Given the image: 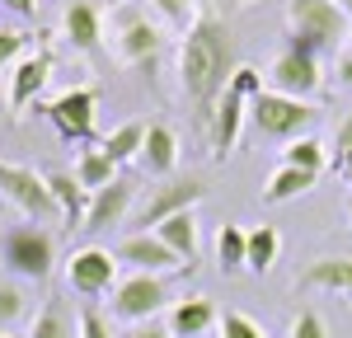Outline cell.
<instances>
[{
  "mask_svg": "<svg viewBox=\"0 0 352 338\" xmlns=\"http://www.w3.org/2000/svg\"><path fill=\"white\" fill-rule=\"evenodd\" d=\"M235 71H240V61H235L230 24L212 10H202V19L179 38V89L188 94V104L197 109L202 122H212Z\"/></svg>",
  "mask_w": 352,
  "mask_h": 338,
  "instance_id": "6da1fadb",
  "label": "cell"
},
{
  "mask_svg": "<svg viewBox=\"0 0 352 338\" xmlns=\"http://www.w3.org/2000/svg\"><path fill=\"white\" fill-rule=\"evenodd\" d=\"M287 52L300 56H338L343 43H352V19L338 0H287Z\"/></svg>",
  "mask_w": 352,
  "mask_h": 338,
  "instance_id": "7a4b0ae2",
  "label": "cell"
},
{
  "mask_svg": "<svg viewBox=\"0 0 352 338\" xmlns=\"http://www.w3.org/2000/svg\"><path fill=\"white\" fill-rule=\"evenodd\" d=\"M169 306H174V286H169V278H160V273H132V278H122L118 286H113V319L118 324H155V315H169Z\"/></svg>",
  "mask_w": 352,
  "mask_h": 338,
  "instance_id": "3957f363",
  "label": "cell"
},
{
  "mask_svg": "<svg viewBox=\"0 0 352 338\" xmlns=\"http://www.w3.org/2000/svg\"><path fill=\"white\" fill-rule=\"evenodd\" d=\"M0 197H5L28 225L61 221V207H56L52 188H47V174H38V169H28V165L0 160Z\"/></svg>",
  "mask_w": 352,
  "mask_h": 338,
  "instance_id": "277c9868",
  "label": "cell"
},
{
  "mask_svg": "<svg viewBox=\"0 0 352 338\" xmlns=\"http://www.w3.org/2000/svg\"><path fill=\"white\" fill-rule=\"evenodd\" d=\"M0 263L10 273H19L28 282H43L52 278V263H56V240L47 225H10L0 235Z\"/></svg>",
  "mask_w": 352,
  "mask_h": 338,
  "instance_id": "5b68a950",
  "label": "cell"
},
{
  "mask_svg": "<svg viewBox=\"0 0 352 338\" xmlns=\"http://www.w3.org/2000/svg\"><path fill=\"white\" fill-rule=\"evenodd\" d=\"M160 43H164V28L155 24L151 14H141L136 5H122V10L113 14L109 47H113V56H118L122 66H132V71H151L155 56H160Z\"/></svg>",
  "mask_w": 352,
  "mask_h": 338,
  "instance_id": "8992f818",
  "label": "cell"
},
{
  "mask_svg": "<svg viewBox=\"0 0 352 338\" xmlns=\"http://www.w3.org/2000/svg\"><path fill=\"white\" fill-rule=\"evenodd\" d=\"M249 117H254V127L263 132V137L272 141H300L310 137V122L320 117V109L315 104H305V99H287V94H263V99H254L249 104Z\"/></svg>",
  "mask_w": 352,
  "mask_h": 338,
  "instance_id": "52a82bcc",
  "label": "cell"
},
{
  "mask_svg": "<svg viewBox=\"0 0 352 338\" xmlns=\"http://www.w3.org/2000/svg\"><path fill=\"white\" fill-rule=\"evenodd\" d=\"M207 197V183L197 179V174H188V179H169V183H160L155 193L146 197V207L132 216V235H151V230H160L169 216H179V212H192L197 202Z\"/></svg>",
  "mask_w": 352,
  "mask_h": 338,
  "instance_id": "ba28073f",
  "label": "cell"
},
{
  "mask_svg": "<svg viewBox=\"0 0 352 338\" xmlns=\"http://www.w3.org/2000/svg\"><path fill=\"white\" fill-rule=\"evenodd\" d=\"M43 113H47V122L61 132V141H80V146H89V141H94V113H99V94H94L89 84H76V89L56 94L52 104H43Z\"/></svg>",
  "mask_w": 352,
  "mask_h": 338,
  "instance_id": "9c48e42d",
  "label": "cell"
},
{
  "mask_svg": "<svg viewBox=\"0 0 352 338\" xmlns=\"http://www.w3.org/2000/svg\"><path fill=\"white\" fill-rule=\"evenodd\" d=\"M66 286H71L76 296H85V301L113 296V286H118V254L99 249V245L76 249L66 258Z\"/></svg>",
  "mask_w": 352,
  "mask_h": 338,
  "instance_id": "30bf717a",
  "label": "cell"
},
{
  "mask_svg": "<svg viewBox=\"0 0 352 338\" xmlns=\"http://www.w3.org/2000/svg\"><path fill=\"white\" fill-rule=\"evenodd\" d=\"M268 89L272 94H287V99H305V104H315L320 99V89H324V66H320V56H300V52H287L272 61L268 71Z\"/></svg>",
  "mask_w": 352,
  "mask_h": 338,
  "instance_id": "8fae6325",
  "label": "cell"
},
{
  "mask_svg": "<svg viewBox=\"0 0 352 338\" xmlns=\"http://www.w3.org/2000/svg\"><path fill=\"white\" fill-rule=\"evenodd\" d=\"M118 263H132L136 273H160V278L184 273V268H188V263L169 249L155 230H151V235H127V240L118 245ZM188 273H192V268H188Z\"/></svg>",
  "mask_w": 352,
  "mask_h": 338,
  "instance_id": "7c38bea8",
  "label": "cell"
},
{
  "mask_svg": "<svg viewBox=\"0 0 352 338\" xmlns=\"http://www.w3.org/2000/svg\"><path fill=\"white\" fill-rule=\"evenodd\" d=\"M221 315L212 306V296H202V291H192V296H179L169 315H164V329L174 338H207V329H217Z\"/></svg>",
  "mask_w": 352,
  "mask_h": 338,
  "instance_id": "4fadbf2b",
  "label": "cell"
},
{
  "mask_svg": "<svg viewBox=\"0 0 352 338\" xmlns=\"http://www.w3.org/2000/svg\"><path fill=\"white\" fill-rule=\"evenodd\" d=\"M52 80V52H28L14 71H10V109L24 113L38 104V94H43V84Z\"/></svg>",
  "mask_w": 352,
  "mask_h": 338,
  "instance_id": "5bb4252c",
  "label": "cell"
},
{
  "mask_svg": "<svg viewBox=\"0 0 352 338\" xmlns=\"http://www.w3.org/2000/svg\"><path fill=\"white\" fill-rule=\"evenodd\" d=\"M132 179L127 174H118L109 188H99V193H89V216H85V230H109V225H122L127 221V212H132Z\"/></svg>",
  "mask_w": 352,
  "mask_h": 338,
  "instance_id": "9a60e30c",
  "label": "cell"
},
{
  "mask_svg": "<svg viewBox=\"0 0 352 338\" xmlns=\"http://www.w3.org/2000/svg\"><path fill=\"white\" fill-rule=\"evenodd\" d=\"M61 38L85 56L99 52V43H104L99 5H94V0H66V10H61Z\"/></svg>",
  "mask_w": 352,
  "mask_h": 338,
  "instance_id": "2e32d148",
  "label": "cell"
},
{
  "mask_svg": "<svg viewBox=\"0 0 352 338\" xmlns=\"http://www.w3.org/2000/svg\"><path fill=\"white\" fill-rule=\"evenodd\" d=\"M244 113H249V104H244L240 94H230V89H226V94H221V104H217V113H212V122H207V141H212V155H217V160H226V155L235 150Z\"/></svg>",
  "mask_w": 352,
  "mask_h": 338,
  "instance_id": "e0dca14e",
  "label": "cell"
},
{
  "mask_svg": "<svg viewBox=\"0 0 352 338\" xmlns=\"http://www.w3.org/2000/svg\"><path fill=\"white\" fill-rule=\"evenodd\" d=\"M296 291H333V296H348L352 301V258H338V254L315 258L296 278Z\"/></svg>",
  "mask_w": 352,
  "mask_h": 338,
  "instance_id": "ac0fdd59",
  "label": "cell"
},
{
  "mask_svg": "<svg viewBox=\"0 0 352 338\" xmlns=\"http://www.w3.org/2000/svg\"><path fill=\"white\" fill-rule=\"evenodd\" d=\"M136 169H141V174H151V179H169V174L179 169V137H174L164 122H151Z\"/></svg>",
  "mask_w": 352,
  "mask_h": 338,
  "instance_id": "d6986e66",
  "label": "cell"
},
{
  "mask_svg": "<svg viewBox=\"0 0 352 338\" xmlns=\"http://www.w3.org/2000/svg\"><path fill=\"white\" fill-rule=\"evenodd\" d=\"M47 188H52L56 207H61V225H85V216H89V193L80 188V179L71 169H52L47 174Z\"/></svg>",
  "mask_w": 352,
  "mask_h": 338,
  "instance_id": "ffe728a7",
  "label": "cell"
},
{
  "mask_svg": "<svg viewBox=\"0 0 352 338\" xmlns=\"http://www.w3.org/2000/svg\"><path fill=\"white\" fill-rule=\"evenodd\" d=\"M146 132H151V122H141V117H132V122H122V127H113L109 137L99 141L104 146V155H109L113 165H136L141 160V146H146Z\"/></svg>",
  "mask_w": 352,
  "mask_h": 338,
  "instance_id": "44dd1931",
  "label": "cell"
},
{
  "mask_svg": "<svg viewBox=\"0 0 352 338\" xmlns=\"http://www.w3.org/2000/svg\"><path fill=\"white\" fill-rule=\"evenodd\" d=\"M28 338H80V324L71 319V310L61 296H47V306L33 315V329Z\"/></svg>",
  "mask_w": 352,
  "mask_h": 338,
  "instance_id": "7402d4cb",
  "label": "cell"
},
{
  "mask_svg": "<svg viewBox=\"0 0 352 338\" xmlns=\"http://www.w3.org/2000/svg\"><path fill=\"white\" fill-rule=\"evenodd\" d=\"M155 235H160V240H164V245H169L174 254H179L188 268L197 263V216H192V212H179V216H169V221H164Z\"/></svg>",
  "mask_w": 352,
  "mask_h": 338,
  "instance_id": "603a6c76",
  "label": "cell"
},
{
  "mask_svg": "<svg viewBox=\"0 0 352 338\" xmlns=\"http://www.w3.org/2000/svg\"><path fill=\"white\" fill-rule=\"evenodd\" d=\"M71 174L80 179L85 193H99V188H109L113 179H118V165L104 155V146H89V150H80V160H76V169H71Z\"/></svg>",
  "mask_w": 352,
  "mask_h": 338,
  "instance_id": "cb8c5ba5",
  "label": "cell"
},
{
  "mask_svg": "<svg viewBox=\"0 0 352 338\" xmlns=\"http://www.w3.org/2000/svg\"><path fill=\"white\" fill-rule=\"evenodd\" d=\"M320 179L315 174H305V169H292V165H277V174H272L268 183H263V202H292V197L310 193Z\"/></svg>",
  "mask_w": 352,
  "mask_h": 338,
  "instance_id": "d4e9b609",
  "label": "cell"
},
{
  "mask_svg": "<svg viewBox=\"0 0 352 338\" xmlns=\"http://www.w3.org/2000/svg\"><path fill=\"white\" fill-rule=\"evenodd\" d=\"M277 249H282L277 230H272V225H254V230H249V254H244V273H258V278L272 273Z\"/></svg>",
  "mask_w": 352,
  "mask_h": 338,
  "instance_id": "484cf974",
  "label": "cell"
},
{
  "mask_svg": "<svg viewBox=\"0 0 352 338\" xmlns=\"http://www.w3.org/2000/svg\"><path fill=\"white\" fill-rule=\"evenodd\" d=\"M282 165H292V169H305V174H324L329 169V146L320 137H300V141H292L287 150H282Z\"/></svg>",
  "mask_w": 352,
  "mask_h": 338,
  "instance_id": "4316f807",
  "label": "cell"
},
{
  "mask_svg": "<svg viewBox=\"0 0 352 338\" xmlns=\"http://www.w3.org/2000/svg\"><path fill=\"white\" fill-rule=\"evenodd\" d=\"M244 254H249V230H240V225H221L217 230L221 273H244Z\"/></svg>",
  "mask_w": 352,
  "mask_h": 338,
  "instance_id": "83f0119b",
  "label": "cell"
},
{
  "mask_svg": "<svg viewBox=\"0 0 352 338\" xmlns=\"http://www.w3.org/2000/svg\"><path fill=\"white\" fill-rule=\"evenodd\" d=\"M151 14H155L160 28H174V33H188V28L202 19L197 0H151Z\"/></svg>",
  "mask_w": 352,
  "mask_h": 338,
  "instance_id": "f1b7e54d",
  "label": "cell"
},
{
  "mask_svg": "<svg viewBox=\"0 0 352 338\" xmlns=\"http://www.w3.org/2000/svg\"><path fill=\"white\" fill-rule=\"evenodd\" d=\"M230 94H240L244 104H254V99L268 94V76H263L258 66H244V61H240V71L230 76Z\"/></svg>",
  "mask_w": 352,
  "mask_h": 338,
  "instance_id": "f546056e",
  "label": "cell"
},
{
  "mask_svg": "<svg viewBox=\"0 0 352 338\" xmlns=\"http://www.w3.org/2000/svg\"><path fill=\"white\" fill-rule=\"evenodd\" d=\"M28 43H33V33L24 28H0V71H14L28 56Z\"/></svg>",
  "mask_w": 352,
  "mask_h": 338,
  "instance_id": "4dcf8cb0",
  "label": "cell"
},
{
  "mask_svg": "<svg viewBox=\"0 0 352 338\" xmlns=\"http://www.w3.org/2000/svg\"><path fill=\"white\" fill-rule=\"evenodd\" d=\"M19 319H24V291L10 286V282H0V334L10 324H19Z\"/></svg>",
  "mask_w": 352,
  "mask_h": 338,
  "instance_id": "1f68e13d",
  "label": "cell"
},
{
  "mask_svg": "<svg viewBox=\"0 0 352 338\" xmlns=\"http://www.w3.org/2000/svg\"><path fill=\"white\" fill-rule=\"evenodd\" d=\"M217 329H221V338H263V329H258V324H254L244 310H226Z\"/></svg>",
  "mask_w": 352,
  "mask_h": 338,
  "instance_id": "d6a6232c",
  "label": "cell"
},
{
  "mask_svg": "<svg viewBox=\"0 0 352 338\" xmlns=\"http://www.w3.org/2000/svg\"><path fill=\"white\" fill-rule=\"evenodd\" d=\"M292 338H329L324 319L315 315V310H296V319H292Z\"/></svg>",
  "mask_w": 352,
  "mask_h": 338,
  "instance_id": "836d02e7",
  "label": "cell"
},
{
  "mask_svg": "<svg viewBox=\"0 0 352 338\" xmlns=\"http://www.w3.org/2000/svg\"><path fill=\"white\" fill-rule=\"evenodd\" d=\"M80 338H118L109 324V315H99V310H80Z\"/></svg>",
  "mask_w": 352,
  "mask_h": 338,
  "instance_id": "e575fe53",
  "label": "cell"
},
{
  "mask_svg": "<svg viewBox=\"0 0 352 338\" xmlns=\"http://www.w3.org/2000/svg\"><path fill=\"white\" fill-rule=\"evenodd\" d=\"M118 338H174L164 324H136V329H127V334H118Z\"/></svg>",
  "mask_w": 352,
  "mask_h": 338,
  "instance_id": "d590c367",
  "label": "cell"
},
{
  "mask_svg": "<svg viewBox=\"0 0 352 338\" xmlns=\"http://www.w3.org/2000/svg\"><path fill=\"white\" fill-rule=\"evenodd\" d=\"M333 150H338V155H348V150H352V113L343 117V122H338V137H333Z\"/></svg>",
  "mask_w": 352,
  "mask_h": 338,
  "instance_id": "8d00e7d4",
  "label": "cell"
},
{
  "mask_svg": "<svg viewBox=\"0 0 352 338\" xmlns=\"http://www.w3.org/2000/svg\"><path fill=\"white\" fill-rule=\"evenodd\" d=\"M5 10H14V14H24V19H33L38 14V0H0Z\"/></svg>",
  "mask_w": 352,
  "mask_h": 338,
  "instance_id": "74e56055",
  "label": "cell"
},
{
  "mask_svg": "<svg viewBox=\"0 0 352 338\" xmlns=\"http://www.w3.org/2000/svg\"><path fill=\"white\" fill-rule=\"evenodd\" d=\"M338 84L352 89V52H338Z\"/></svg>",
  "mask_w": 352,
  "mask_h": 338,
  "instance_id": "f35d334b",
  "label": "cell"
},
{
  "mask_svg": "<svg viewBox=\"0 0 352 338\" xmlns=\"http://www.w3.org/2000/svg\"><path fill=\"white\" fill-rule=\"evenodd\" d=\"M333 174H343L348 188H352V150H348V155H333Z\"/></svg>",
  "mask_w": 352,
  "mask_h": 338,
  "instance_id": "ab89813d",
  "label": "cell"
},
{
  "mask_svg": "<svg viewBox=\"0 0 352 338\" xmlns=\"http://www.w3.org/2000/svg\"><path fill=\"white\" fill-rule=\"evenodd\" d=\"M338 5H343V14H348V19H352V0H338Z\"/></svg>",
  "mask_w": 352,
  "mask_h": 338,
  "instance_id": "60d3db41",
  "label": "cell"
},
{
  "mask_svg": "<svg viewBox=\"0 0 352 338\" xmlns=\"http://www.w3.org/2000/svg\"><path fill=\"white\" fill-rule=\"evenodd\" d=\"M348 52H352V43H348Z\"/></svg>",
  "mask_w": 352,
  "mask_h": 338,
  "instance_id": "b9f144b4",
  "label": "cell"
},
{
  "mask_svg": "<svg viewBox=\"0 0 352 338\" xmlns=\"http://www.w3.org/2000/svg\"><path fill=\"white\" fill-rule=\"evenodd\" d=\"M0 338H10V334H0Z\"/></svg>",
  "mask_w": 352,
  "mask_h": 338,
  "instance_id": "7bdbcfd3",
  "label": "cell"
}]
</instances>
